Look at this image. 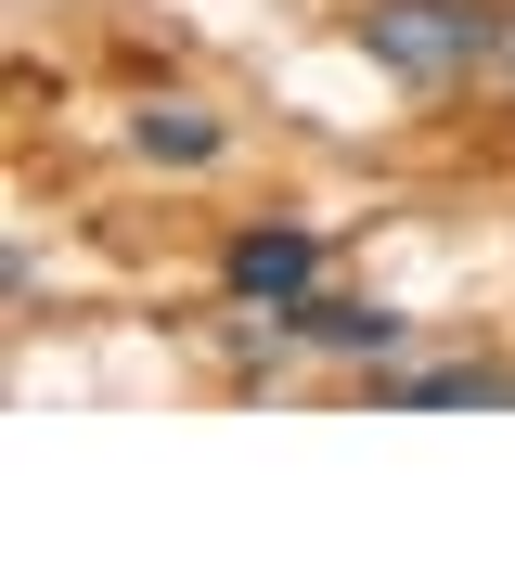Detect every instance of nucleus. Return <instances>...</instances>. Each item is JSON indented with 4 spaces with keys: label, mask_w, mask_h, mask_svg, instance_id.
Returning a JSON list of instances; mask_svg holds the SVG:
<instances>
[{
    "label": "nucleus",
    "mask_w": 515,
    "mask_h": 567,
    "mask_svg": "<svg viewBox=\"0 0 515 567\" xmlns=\"http://www.w3.org/2000/svg\"><path fill=\"white\" fill-rule=\"evenodd\" d=\"M309 336V349H400V310H361V297H309V310H284Z\"/></svg>",
    "instance_id": "4"
},
{
    "label": "nucleus",
    "mask_w": 515,
    "mask_h": 567,
    "mask_svg": "<svg viewBox=\"0 0 515 567\" xmlns=\"http://www.w3.org/2000/svg\"><path fill=\"white\" fill-rule=\"evenodd\" d=\"M130 142L155 155V168H206V155H219V116H194V104H142Z\"/></svg>",
    "instance_id": "5"
},
{
    "label": "nucleus",
    "mask_w": 515,
    "mask_h": 567,
    "mask_svg": "<svg viewBox=\"0 0 515 567\" xmlns=\"http://www.w3.org/2000/svg\"><path fill=\"white\" fill-rule=\"evenodd\" d=\"M361 52L387 78H412V91H451L464 65L503 52V27H490V0H374L361 13Z\"/></svg>",
    "instance_id": "1"
},
{
    "label": "nucleus",
    "mask_w": 515,
    "mask_h": 567,
    "mask_svg": "<svg viewBox=\"0 0 515 567\" xmlns=\"http://www.w3.org/2000/svg\"><path fill=\"white\" fill-rule=\"evenodd\" d=\"M219 284H233L245 310H309V297H322V246H309V233H233V258H219Z\"/></svg>",
    "instance_id": "2"
},
{
    "label": "nucleus",
    "mask_w": 515,
    "mask_h": 567,
    "mask_svg": "<svg viewBox=\"0 0 515 567\" xmlns=\"http://www.w3.org/2000/svg\"><path fill=\"white\" fill-rule=\"evenodd\" d=\"M387 413H515V374H477V361H451V374H387Z\"/></svg>",
    "instance_id": "3"
},
{
    "label": "nucleus",
    "mask_w": 515,
    "mask_h": 567,
    "mask_svg": "<svg viewBox=\"0 0 515 567\" xmlns=\"http://www.w3.org/2000/svg\"><path fill=\"white\" fill-rule=\"evenodd\" d=\"M503 65H515V13H503Z\"/></svg>",
    "instance_id": "6"
}]
</instances>
